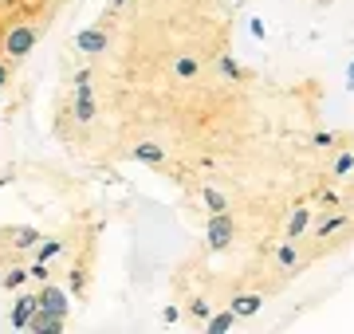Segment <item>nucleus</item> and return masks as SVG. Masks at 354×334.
Segmentation results:
<instances>
[{
  "mask_svg": "<svg viewBox=\"0 0 354 334\" xmlns=\"http://www.w3.org/2000/svg\"><path fill=\"white\" fill-rule=\"evenodd\" d=\"M205 205H209V213H225V193H216L213 185H209V189H205Z\"/></svg>",
  "mask_w": 354,
  "mask_h": 334,
  "instance_id": "17",
  "label": "nucleus"
},
{
  "mask_svg": "<svg viewBox=\"0 0 354 334\" xmlns=\"http://www.w3.org/2000/svg\"><path fill=\"white\" fill-rule=\"evenodd\" d=\"M79 90H75V122H91L95 118V99H91V71H79Z\"/></svg>",
  "mask_w": 354,
  "mask_h": 334,
  "instance_id": "3",
  "label": "nucleus"
},
{
  "mask_svg": "<svg viewBox=\"0 0 354 334\" xmlns=\"http://www.w3.org/2000/svg\"><path fill=\"white\" fill-rule=\"evenodd\" d=\"M197 71H201V63H197L193 55H177V59H174V75L177 79H193Z\"/></svg>",
  "mask_w": 354,
  "mask_h": 334,
  "instance_id": "12",
  "label": "nucleus"
},
{
  "mask_svg": "<svg viewBox=\"0 0 354 334\" xmlns=\"http://www.w3.org/2000/svg\"><path fill=\"white\" fill-rule=\"evenodd\" d=\"M205 240H209V248H213V252H225V248L232 244V220H228V213H213Z\"/></svg>",
  "mask_w": 354,
  "mask_h": 334,
  "instance_id": "2",
  "label": "nucleus"
},
{
  "mask_svg": "<svg viewBox=\"0 0 354 334\" xmlns=\"http://www.w3.org/2000/svg\"><path fill=\"white\" fill-rule=\"evenodd\" d=\"M24 283H28V268H8L0 275V287H8V291H20Z\"/></svg>",
  "mask_w": 354,
  "mask_h": 334,
  "instance_id": "13",
  "label": "nucleus"
},
{
  "mask_svg": "<svg viewBox=\"0 0 354 334\" xmlns=\"http://www.w3.org/2000/svg\"><path fill=\"white\" fill-rule=\"evenodd\" d=\"M193 315H197V319H209V303H201V299H197V303H193Z\"/></svg>",
  "mask_w": 354,
  "mask_h": 334,
  "instance_id": "21",
  "label": "nucleus"
},
{
  "mask_svg": "<svg viewBox=\"0 0 354 334\" xmlns=\"http://www.w3.org/2000/svg\"><path fill=\"white\" fill-rule=\"evenodd\" d=\"M351 220H346V213H335V217H327L323 224H319V232L315 236H330V232H339V228H346Z\"/></svg>",
  "mask_w": 354,
  "mask_h": 334,
  "instance_id": "14",
  "label": "nucleus"
},
{
  "mask_svg": "<svg viewBox=\"0 0 354 334\" xmlns=\"http://www.w3.org/2000/svg\"><path fill=\"white\" fill-rule=\"evenodd\" d=\"M228 311H232L236 319H248V315L260 311V295H236L232 303H228Z\"/></svg>",
  "mask_w": 354,
  "mask_h": 334,
  "instance_id": "9",
  "label": "nucleus"
},
{
  "mask_svg": "<svg viewBox=\"0 0 354 334\" xmlns=\"http://www.w3.org/2000/svg\"><path fill=\"white\" fill-rule=\"evenodd\" d=\"M134 157L146 161V166H158V161L165 157V150H162V146H153V141H142V146H134Z\"/></svg>",
  "mask_w": 354,
  "mask_h": 334,
  "instance_id": "11",
  "label": "nucleus"
},
{
  "mask_svg": "<svg viewBox=\"0 0 354 334\" xmlns=\"http://www.w3.org/2000/svg\"><path fill=\"white\" fill-rule=\"evenodd\" d=\"M39 311V295L36 291H24V295H16V307H12V326L16 331H24L28 319Z\"/></svg>",
  "mask_w": 354,
  "mask_h": 334,
  "instance_id": "5",
  "label": "nucleus"
},
{
  "mask_svg": "<svg viewBox=\"0 0 354 334\" xmlns=\"http://www.w3.org/2000/svg\"><path fill=\"white\" fill-rule=\"evenodd\" d=\"M28 331L32 334H59L64 331V315H51V311H36L28 319Z\"/></svg>",
  "mask_w": 354,
  "mask_h": 334,
  "instance_id": "6",
  "label": "nucleus"
},
{
  "mask_svg": "<svg viewBox=\"0 0 354 334\" xmlns=\"http://www.w3.org/2000/svg\"><path fill=\"white\" fill-rule=\"evenodd\" d=\"M79 52H87V55H95V52H102L106 48V32H99V28H87V32H79Z\"/></svg>",
  "mask_w": 354,
  "mask_h": 334,
  "instance_id": "7",
  "label": "nucleus"
},
{
  "mask_svg": "<svg viewBox=\"0 0 354 334\" xmlns=\"http://www.w3.org/2000/svg\"><path fill=\"white\" fill-rule=\"evenodd\" d=\"M216 67H221V75H225V79H241V67L232 63L228 55H225V59H216Z\"/></svg>",
  "mask_w": 354,
  "mask_h": 334,
  "instance_id": "19",
  "label": "nucleus"
},
{
  "mask_svg": "<svg viewBox=\"0 0 354 334\" xmlns=\"http://www.w3.org/2000/svg\"><path fill=\"white\" fill-rule=\"evenodd\" d=\"M114 4H127V0H114Z\"/></svg>",
  "mask_w": 354,
  "mask_h": 334,
  "instance_id": "23",
  "label": "nucleus"
},
{
  "mask_svg": "<svg viewBox=\"0 0 354 334\" xmlns=\"http://www.w3.org/2000/svg\"><path fill=\"white\" fill-rule=\"evenodd\" d=\"M276 259L283 264V268H291V264H295V244H283V248L276 252Z\"/></svg>",
  "mask_w": 354,
  "mask_h": 334,
  "instance_id": "20",
  "label": "nucleus"
},
{
  "mask_svg": "<svg viewBox=\"0 0 354 334\" xmlns=\"http://www.w3.org/2000/svg\"><path fill=\"white\" fill-rule=\"evenodd\" d=\"M307 220H311V208H295V213H291V224H288V240H299V236H304V228H307Z\"/></svg>",
  "mask_w": 354,
  "mask_h": 334,
  "instance_id": "10",
  "label": "nucleus"
},
{
  "mask_svg": "<svg viewBox=\"0 0 354 334\" xmlns=\"http://www.w3.org/2000/svg\"><path fill=\"white\" fill-rule=\"evenodd\" d=\"M351 169H354V157H351V150H342L339 161H335V177H351Z\"/></svg>",
  "mask_w": 354,
  "mask_h": 334,
  "instance_id": "18",
  "label": "nucleus"
},
{
  "mask_svg": "<svg viewBox=\"0 0 354 334\" xmlns=\"http://www.w3.org/2000/svg\"><path fill=\"white\" fill-rule=\"evenodd\" d=\"M36 39H39V32L32 24H16L12 32H8V39H4V52L12 55V59H24V55L36 48Z\"/></svg>",
  "mask_w": 354,
  "mask_h": 334,
  "instance_id": "1",
  "label": "nucleus"
},
{
  "mask_svg": "<svg viewBox=\"0 0 354 334\" xmlns=\"http://www.w3.org/2000/svg\"><path fill=\"white\" fill-rule=\"evenodd\" d=\"M4 83H8V67L0 63V87H4Z\"/></svg>",
  "mask_w": 354,
  "mask_h": 334,
  "instance_id": "22",
  "label": "nucleus"
},
{
  "mask_svg": "<svg viewBox=\"0 0 354 334\" xmlns=\"http://www.w3.org/2000/svg\"><path fill=\"white\" fill-rule=\"evenodd\" d=\"M36 248H39L36 259H44V264H48V259H55L59 252H64V240H48V244H36Z\"/></svg>",
  "mask_w": 354,
  "mask_h": 334,
  "instance_id": "16",
  "label": "nucleus"
},
{
  "mask_svg": "<svg viewBox=\"0 0 354 334\" xmlns=\"http://www.w3.org/2000/svg\"><path fill=\"white\" fill-rule=\"evenodd\" d=\"M67 307H71V303H67V291H64V287L48 283V287L39 291V311H51V315H64V319H67Z\"/></svg>",
  "mask_w": 354,
  "mask_h": 334,
  "instance_id": "4",
  "label": "nucleus"
},
{
  "mask_svg": "<svg viewBox=\"0 0 354 334\" xmlns=\"http://www.w3.org/2000/svg\"><path fill=\"white\" fill-rule=\"evenodd\" d=\"M8 236H12L16 252H32V248L39 244V232L36 228H8Z\"/></svg>",
  "mask_w": 354,
  "mask_h": 334,
  "instance_id": "8",
  "label": "nucleus"
},
{
  "mask_svg": "<svg viewBox=\"0 0 354 334\" xmlns=\"http://www.w3.org/2000/svg\"><path fill=\"white\" fill-rule=\"evenodd\" d=\"M232 322H236V315H232V311H225V315H213V319H209V334H225Z\"/></svg>",
  "mask_w": 354,
  "mask_h": 334,
  "instance_id": "15",
  "label": "nucleus"
}]
</instances>
